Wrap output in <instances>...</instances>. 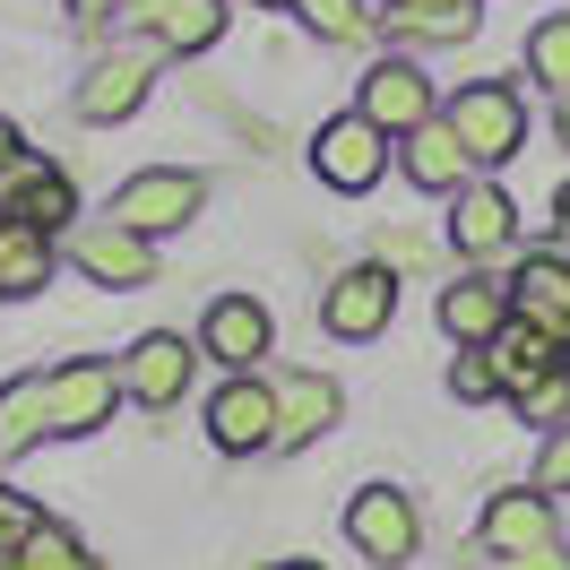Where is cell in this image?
Wrapping results in <instances>:
<instances>
[{
	"instance_id": "cell-1",
	"label": "cell",
	"mask_w": 570,
	"mask_h": 570,
	"mask_svg": "<svg viewBox=\"0 0 570 570\" xmlns=\"http://www.w3.org/2000/svg\"><path fill=\"white\" fill-rule=\"evenodd\" d=\"M441 121L459 130V147L475 156V174H493V165H510V156L528 147V96H519L510 78H466L459 96L441 105Z\"/></svg>"
},
{
	"instance_id": "cell-2",
	"label": "cell",
	"mask_w": 570,
	"mask_h": 570,
	"mask_svg": "<svg viewBox=\"0 0 570 570\" xmlns=\"http://www.w3.org/2000/svg\"><path fill=\"white\" fill-rule=\"evenodd\" d=\"M346 544H355L372 570H406L424 553V510H415V493H406V484H363V493L346 501Z\"/></svg>"
},
{
	"instance_id": "cell-3",
	"label": "cell",
	"mask_w": 570,
	"mask_h": 570,
	"mask_svg": "<svg viewBox=\"0 0 570 570\" xmlns=\"http://www.w3.org/2000/svg\"><path fill=\"white\" fill-rule=\"evenodd\" d=\"M199 381V337H181V328H147L130 337V355H121V397L147 406V415H174L181 397Z\"/></svg>"
},
{
	"instance_id": "cell-4",
	"label": "cell",
	"mask_w": 570,
	"mask_h": 570,
	"mask_svg": "<svg viewBox=\"0 0 570 570\" xmlns=\"http://www.w3.org/2000/svg\"><path fill=\"white\" fill-rule=\"evenodd\" d=\"M199 208H208V181L181 174V165H147V174H130L121 190H112V225H130V234H181V225H199Z\"/></svg>"
},
{
	"instance_id": "cell-5",
	"label": "cell",
	"mask_w": 570,
	"mask_h": 570,
	"mask_svg": "<svg viewBox=\"0 0 570 570\" xmlns=\"http://www.w3.org/2000/svg\"><path fill=\"white\" fill-rule=\"evenodd\" d=\"M390 165H397V139H390V130H372L363 112H328L321 139H312V174H321L328 190H346V199H363Z\"/></svg>"
},
{
	"instance_id": "cell-6",
	"label": "cell",
	"mask_w": 570,
	"mask_h": 570,
	"mask_svg": "<svg viewBox=\"0 0 570 570\" xmlns=\"http://www.w3.org/2000/svg\"><path fill=\"white\" fill-rule=\"evenodd\" d=\"M355 112L372 121V130L406 139V130H424L432 112H441V96H432V78H424L415 52H381V61L363 70V87H355Z\"/></svg>"
},
{
	"instance_id": "cell-7",
	"label": "cell",
	"mask_w": 570,
	"mask_h": 570,
	"mask_svg": "<svg viewBox=\"0 0 570 570\" xmlns=\"http://www.w3.org/2000/svg\"><path fill=\"white\" fill-rule=\"evenodd\" d=\"M390 321H397V268L363 259V268H337V277H328V294H321V328L337 337V346H372Z\"/></svg>"
},
{
	"instance_id": "cell-8",
	"label": "cell",
	"mask_w": 570,
	"mask_h": 570,
	"mask_svg": "<svg viewBox=\"0 0 570 570\" xmlns=\"http://www.w3.org/2000/svg\"><path fill=\"white\" fill-rule=\"evenodd\" d=\"M61 250H70V268H78L87 285H112V294H139V285H156V250H147V234L112 225V216L70 225V234H61Z\"/></svg>"
},
{
	"instance_id": "cell-9",
	"label": "cell",
	"mask_w": 570,
	"mask_h": 570,
	"mask_svg": "<svg viewBox=\"0 0 570 570\" xmlns=\"http://www.w3.org/2000/svg\"><path fill=\"white\" fill-rule=\"evenodd\" d=\"M199 355L225 363V372H259V363L277 355V312L259 294H216L208 312H199Z\"/></svg>"
},
{
	"instance_id": "cell-10",
	"label": "cell",
	"mask_w": 570,
	"mask_h": 570,
	"mask_svg": "<svg viewBox=\"0 0 570 570\" xmlns=\"http://www.w3.org/2000/svg\"><path fill=\"white\" fill-rule=\"evenodd\" d=\"M52 381V432H105L112 415H121V363L105 355H70V363H52L43 372Z\"/></svg>"
},
{
	"instance_id": "cell-11",
	"label": "cell",
	"mask_w": 570,
	"mask_h": 570,
	"mask_svg": "<svg viewBox=\"0 0 570 570\" xmlns=\"http://www.w3.org/2000/svg\"><path fill=\"white\" fill-rule=\"evenodd\" d=\"M208 441L225 450V459L277 450V381H259V372H234V381L208 397Z\"/></svg>"
},
{
	"instance_id": "cell-12",
	"label": "cell",
	"mask_w": 570,
	"mask_h": 570,
	"mask_svg": "<svg viewBox=\"0 0 570 570\" xmlns=\"http://www.w3.org/2000/svg\"><path fill=\"white\" fill-rule=\"evenodd\" d=\"M147 87H156V52H96L87 78L70 87V112L105 130V121H130L147 105Z\"/></svg>"
},
{
	"instance_id": "cell-13",
	"label": "cell",
	"mask_w": 570,
	"mask_h": 570,
	"mask_svg": "<svg viewBox=\"0 0 570 570\" xmlns=\"http://www.w3.org/2000/svg\"><path fill=\"white\" fill-rule=\"evenodd\" d=\"M441 337L450 346H493L501 328H510V277H493V268H466V277L441 285Z\"/></svg>"
},
{
	"instance_id": "cell-14",
	"label": "cell",
	"mask_w": 570,
	"mask_h": 570,
	"mask_svg": "<svg viewBox=\"0 0 570 570\" xmlns=\"http://www.w3.org/2000/svg\"><path fill=\"white\" fill-rule=\"evenodd\" d=\"M0 216H18V225H36V234H70L78 181L61 174V165H43V156H18V165L0 174Z\"/></svg>"
},
{
	"instance_id": "cell-15",
	"label": "cell",
	"mask_w": 570,
	"mask_h": 570,
	"mask_svg": "<svg viewBox=\"0 0 570 570\" xmlns=\"http://www.w3.org/2000/svg\"><path fill=\"white\" fill-rule=\"evenodd\" d=\"M450 243L466 250V268H493L501 250L519 243V208H510V190H501V181H466L459 199H450Z\"/></svg>"
},
{
	"instance_id": "cell-16",
	"label": "cell",
	"mask_w": 570,
	"mask_h": 570,
	"mask_svg": "<svg viewBox=\"0 0 570 570\" xmlns=\"http://www.w3.org/2000/svg\"><path fill=\"white\" fill-rule=\"evenodd\" d=\"M553 493H535V484H501L493 501H484V519H475V544L484 553H535V544H553Z\"/></svg>"
},
{
	"instance_id": "cell-17",
	"label": "cell",
	"mask_w": 570,
	"mask_h": 570,
	"mask_svg": "<svg viewBox=\"0 0 570 570\" xmlns=\"http://www.w3.org/2000/svg\"><path fill=\"white\" fill-rule=\"evenodd\" d=\"M268 381H277V450H312L346 415V390L328 372H268Z\"/></svg>"
},
{
	"instance_id": "cell-18",
	"label": "cell",
	"mask_w": 570,
	"mask_h": 570,
	"mask_svg": "<svg viewBox=\"0 0 570 570\" xmlns=\"http://www.w3.org/2000/svg\"><path fill=\"white\" fill-rule=\"evenodd\" d=\"M397 165H406V181L432 190V199H459L466 181H475V156L459 147V130H450L441 112H432L424 130H406V139H397Z\"/></svg>"
},
{
	"instance_id": "cell-19",
	"label": "cell",
	"mask_w": 570,
	"mask_h": 570,
	"mask_svg": "<svg viewBox=\"0 0 570 570\" xmlns=\"http://www.w3.org/2000/svg\"><path fill=\"white\" fill-rule=\"evenodd\" d=\"M510 312L535 321V328H553V337H570V259H562V250H528V259H519Z\"/></svg>"
},
{
	"instance_id": "cell-20",
	"label": "cell",
	"mask_w": 570,
	"mask_h": 570,
	"mask_svg": "<svg viewBox=\"0 0 570 570\" xmlns=\"http://www.w3.org/2000/svg\"><path fill=\"white\" fill-rule=\"evenodd\" d=\"M130 18L147 27L156 52H208L225 36V0H130Z\"/></svg>"
},
{
	"instance_id": "cell-21",
	"label": "cell",
	"mask_w": 570,
	"mask_h": 570,
	"mask_svg": "<svg viewBox=\"0 0 570 570\" xmlns=\"http://www.w3.org/2000/svg\"><path fill=\"white\" fill-rule=\"evenodd\" d=\"M43 441H52V381H43V372L0 381V459H27Z\"/></svg>"
},
{
	"instance_id": "cell-22",
	"label": "cell",
	"mask_w": 570,
	"mask_h": 570,
	"mask_svg": "<svg viewBox=\"0 0 570 570\" xmlns=\"http://www.w3.org/2000/svg\"><path fill=\"white\" fill-rule=\"evenodd\" d=\"M52 268H61V243L18 225V216H0V294H43Z\"/></svg>"
},
{
	"instance_id": "cell-23",
	"label": "cell",
	"mask_w": 570,
	"mask_h": 570,
	"mask_svg": "<svg viewBox=\"0 0 570 570\" xmlns=\"http://www.w3.org/2000/svg\"><path fill=\"white\" fill-rule=\"evenodd\" d=\"M562 346L570 337H553V328H535L510 312V328L493 337V363H501V390H528L535 372H562Z\"/></svg>"
},
{
	"instance_id": "cell-24",
	"label": "cell",
	"mask_w": 570,
	"mask_h": 570,
	"mask_svg": "<svg viewBox=\"0 0 570 570\" xmlns=\"http://www.w3.org/2000/svg\"><path fill=\"white\" fill-rule=\"evenodd\" d=\"M475 18H484V9L466 0V9H390L381 27H390L406 52H441V43H466V36H475Z\"/></svg>"
},
{
	"instance_id": "cell-25",
	"label": "cell",
	"mask_w": 570,
	"mask_h": 570,
	"mask_svg": "<svg viewBox=\"0 0 570 570\" xmlns=\"http://www.w3.org/2000/svg\"><path fill=\"white\" fill-rule=\"evenodd\" d=\"M528 78L544 96H570V9H544L528 27Z\"/></svg>"
},
{
	"instance_id": "cell-26",
	"label": "cell",
	"mask_w": 570,
	"mask_h": 570,
	"mask_svg": "<svg viewBox=\"0 0 570 570\" xmlns=\"http://www.w3.org/2000/svg\"><path fill=\"white\" fill-rule=\"evenodd\" d=\"M294 9H303V27L321 43H372L381 18H390V9H372V0H294Z\"/></svg>"
},
{
	"instance_id": "cell-27",
	"label": "cell",
	"mask_w": 570,
	"mask_h": 570,
	"mask_svg": "<svg viewBox=\"0 0 570 570\" xmlns=\"http://www.w3.org/2000/svg\"><path fill=\"white\" fill-rule=\"evenodd\" d=\"M9 570H96V553L78 544V528H61V519H36V528H27V544L9 553Z\"/></svg>"
},
{
	"instance_id": "cell-28",
	"label": "cell",
	"mask_w": 570,
	"mask_h": 570,
	"mask_svg": "<svg viewBox=\"0 0 570 570\" xmlns=\"http://www.w3.org/2000/svg\"><path fill=\"white\" fill-rule=\"evenodd\" d=\"M510 406H519V415H528L535 432L570 424V372H535L528 390H510Z\"/></svg>"
},
{
	"instance_id": "cell-29",
	"label": "cell",
	"mask_w": 570,
	"mask_h": 570,
	"mask_svg": "<svg viewBox=\"0 0 570 570\" xmlns=\"http://www.w3.org/2000/svg\"><path fill=\"white\" fill-rule=\"evenodd\" d=\"M450 390H459L466 406H484V397H510V390H501L493 346H459V363H450Z\"/></svg>"
},
{
	"instance_id": "cell-30",
	"label": "cell",
	"mask_w": 570,
	"mask_h": 570,
	"mask_svg": "<svg viewBox=\"0 0 570 570\" xmlns=\"http://www.w3.org/2000/svg\"><path fill=\"white\" fill-rule=\"evenodd\" d=\"M535 493H570V424L544 432V450H535V475H528Z\"/></svg>"
},
{
	"instance_id": "cell-31",
	"label": "cell",
	"mask_w": 570,
	"mask_h": 570,
	"mask_svg": "<svg viewBox=\"0 0 570 570\" xmlns=\"http://www.w3.org/2000/svg\"><path fill=\"white\" fill-rule=\"evenodd\" d=\"M43 510L27 493H9V484H0V553H18V544H27V528H36Z\"/></svg>"
},
{
	"instance_id": "cell-32",
	"label": "cell",
	"mask_w": 570,
	"mask_h": 570,
	"mask_svg": "<svg viewBox=\"0 0 570 570\" xmlns=\"http://www.w3.org/2000/svg\"><path fill=\"white\" fill-rule=\"evenodd\" d=\"M424 259H432V243L415 225H406V234H381V268H424Z\"/></svg>"
},
{
	"instance_id": "cell-33",
	"label": "cell",
	"mask_w": 570,
	"mask_h": 570,
	"mask_svg": "<svg viewBox=\"0 0 570 570\" xmlns=\"http://www.w3.org/2000/svg\"><path fill=\"white\" fill-rule=\"evenodd\" d=\"M493 570H570V544L553 535V544H535V553H501Z\"/></svg>"
},
{
	"instance_id": "cell-34",
	"label": "cell",
	"mask_w": 570,
	"mask_h": 570,
	"mask_svg": "<svg viewBox=\"0 0 570 570\" xmlns=\"http://www.w3.org/2000/svg\"><path fill=\"white\" fill-rule=\"evenodd\" d=\"M61 9H70L78 27H105V18H121V9H130V0H61Z\"/></svg>"
},
{
	"instance_id": "cell-35",
	"label": "cell",
	"mask_w": 570,
	"mask_h": 570,
	"mask_svg": "<svg viewBox=\"0 0 570 570\" xmlns=\"http://www.w3.org/2000/svg\"><path fill=\"white\" fill-rule=\"evenodd\" d=\"M397 9H466V0H397Z\"/></svg>"
},
{
	"instance_id": "cell-36",
	"label": "cell",
	"mask_w": 570,
	"mask_h": 570,
	"mask_svg": "<svg viewBox=\"0 0 570 570\" xmlns=\"http://www.w3.org/2000/svg\"><path fill=\"white\" fill-rule=\"evenodd\" d=\"M553 130H562V139H570V96H562V112H553Z\"/></svg>"
},
{
	"instance_id": "cell-37",
	"label": "cell",
	"mask_w": 570,
	"mask_h": 570,
	"mask_svg": "<svg viewBox=\"0 0 570 570\" xmlns=\"http://www.w3.org/2000/svg\"><path fill=\"white\" fill-rule=\"evenodd\" d=\"M553 216H562V225H570V181H562V199H553Z\"/></svg>"
},
{
	"instance_id": "cell-38",
	"label": "cell",
	"mask_w": 570,
	"mask_h": 570,
	"mask_svg": "<svg viewBox=\"0 0 570 570\" xmlns=\"http://www.w3.org/2000/svg\"><path fill=\"white\" fill-rule=\"evenodd\" d=\"M268 570H321V562H268Z\"/></svg>"
},
{
	"instance_id": "cell-39",
	"label": "cell",
	"mask_w": 570,
	"mask_h": 570,
	"mask_svg": "<svg viewBox=\"0 0 570 570\" xmlns=\"http://www.w3.org/2000/svg\"><path fill=\"white\" fill-rule=\"evenodd\" d=\"M259 9H294V0H259Z\"/></svg>"
},
{
	"instance_id": "cell-40",
	"label": "cell",
	"mask_w": 570,
	"mask_h": 570,
	"mask_svg": "<svg viewBox=\"0 0 570 570\" xmlns=\"http://www.w3.org/2000/svg\"><path fill=\"white\" fill-rule=\"evenodd\" d=\"M562 372H570V346H562Z\"/></svg>"
}]
</instances>
